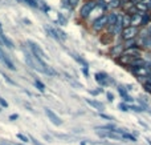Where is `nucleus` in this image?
I'll list each match as a JSON object with an SVG mask.
<instances>
[{
  "label": "nucleus",
  "mask_w": 151,
  "mask_h": 145,
  "mask_svg": "<svg viewBox=\"0 0 151 145\" xmlns=\"http://www.w3.org/2000/svg\"><path fill=\"white\" fill-rule=\"evenodd\" d=\"M44 138H45V140H48V141L52 140V137H50V136H48V135H44Z\"/></svg>",
  "instance_id": "c9c22d12"
},
{
  "label": "nucleus",
  "mask_w": 151,
  "mask_h": 145,
  "mask_svg": "<svg viewBox=\"0 0 151 145\" xmlns=\"http://www.w3.org/2000/svg\"><path fill=\"white\" fill-rule=\"evenodd\" d=\"M107 15H102L101 17H98L96 21H94V24H93V28L96 29V31H99V29H102L105 25L107 24Z\"/></svg>",
  "instance_id": "39448f33"
},
{
  "label": "nucleus",
  "mask_w": 151,
  "mask_h": 145,
  "mask_svg": "<svg viewBox=\"0 0 151 145\" xmlns=\"http://www.w3.org/2000/svg\"><path fill=\"white\" fill-rule=\"evenodd\" d=\"M0 45H1V41H0Z\"/></svg>",
  "instance_id": "79ce46f5"
},
{
  "label": "nucleus",
  "mask_w": 151,
  "mask_h": 145,
  "mask_svg": "<svg viewBox=\"0 0 151 145\" xmlns=\"http://www.w3.org/2000/svg\"><path fill=\"white\" fill-rule=\"evenodd\" d=\"M57 23L61 24V25H66V19L64 17L63 15H58V19H57Z\"/></svg>",
  "instance_id": "4be33fe9"
},
{
  "label": "nucleus",
  "mask_w": 151,
  "mask_h": 145,
  "mask_svg": "<svg viewBox=\"0 0 151 145\" xmlns=\"http://www.w3.org/2000/svg\"><path fill=\"white\" fill-rule=\"evenodd\" d=\"M73 59H76V60H77L80 64H82V65H83V68H88V63H86V61L83 60L82 57H78L77 55H73Z\"/></svg>",
  "instance_id": "6ab92c4d"
},
{
  "label": "nucleus",
  "mask_w": 151,
  "mask_h": 145,
  "mask_svg": "<svg viewBox=\"0 0 151 145\" xmlns=\"http://www.w3.org/2000/svg\"><path fill=\"white\" fill-rule=\"evenodd\" d=\"M16 137H17L19 140H21L23 143H25V144L29 143V137H28V136H25V135H23V133H17V135H16Z\"/></svg>",
  "instance_id": "2eb2a0df"
},
{
  "label": "nucleus",
  "mask_w": 151,
  "mask_h": 145,
  "mask_svg": "<svg viewBox=\"0 0 151 145\" xmlns=\"http://www.w3.org/2000/svg\"><path fill=\"white\" fill-rule=\"evenodd\" d=\"M3 32V27H1V23H0V33Z\"/></svg>",
  "instance_id": "58836bf2"
},
{
  "label": "nucleus",
  "mask_w": 151,
  "mask_h": 145,
  "mask_svg": "<svg viewBox=\"0 0 151 145\" xmlns=\"http://www.w3.org/2000/svg\"><path fill=\"white\" fill-rule=\"evenodd\" d=\"M113 7H118V5H119V4H118V0H113Z\"/></svg>",
  "instance_id": "f704fd0d"
},
{
  "label": "nucleus",
  "mask_w": 151,
  "mask_h": 145,
  "mask_svg": "<svg viewBox=\"0 0 151 145\" xmlns=\"http://www.w3.org/2000/svg\"><path fill=\"white\" fill-rule=\"evenodd\" d=\"M0 108H8V103L0 96Z\"/></svg>",
  "instance_id": "a878e982"
},
{
  "label": "nucleus",
  "mask_w": 151,
  "mask_h": 145,
  "mask_svg": "<svg viewBox=\"0 0 151 145\" xmlns=\"http://www.w3.org/2000/svg\"><path fill=\"white\" fill-rule=\"evenodd\" d=\"M111 53L114 56H121V53H122V45H118V47L113 48L111 49Z\"/></svg>",
  "instance_id": "dca6fc26"
},
{
  "label": "nucleus",
  "mask_w": 151,
  "mask_h": 145,
  "mask_svg": "<svg viewBox=\"0 0 151 145\" xmlns=\"http://www.w3.org/2000/svg\"><path fill=\"white\" fill-rule=\"evenodd\" d=\"M80 1V0H69V3H70V5H77V3Z\"/></svg>",
  "instance_id": "72a5a7b5"
},
{
  "label": "nucleus",
  "mask_w": 151,
  "mask_h": 145,
  "mask_svg": "<svg viewBox=\"0 0 151 145\" xmlns=\"http://www.w3.org/2000/svg\"><path fill=\"white\" fill-rule=\"evenodd\" d=\"M122 138H123V140H130V141H133V143H137V137H135V136L130 135V133H127V132H123L122 133Z\"/></svg>",
  "instance_id": "ddd939ff"
},
{
  "label": "nucleus",
  "mask_w": 151,
  "mask_h": 145,
  "mask_svg": "<svg viewBox=\"0 0 151 145\" xmlns=\"http://www.w3.org/2000/svg\"><path fill=\"white\" fill-rule=\"evenodd\" d=\"M146 141H147V144H149V145H151V140H150V138H146Z\"/></svg>",
  "instance_id": "4c0bfd02"
},
{
  "label": "nucleus",
  "mask_w": 151,
  "mask_h": 145,
  "mask_svg": "<svg viewBox=\"0 0 151 145\" xmlns=\"http://www.w3.org/2000/svg\"><path fill=\"white\" fill-rule=\"evenodd\" d=\"M86 103L89 104V105H91L93 108L98 109V111H102L104 109V104L99 103V101H96V100H91V99H86Z\"/></svg>",
  "instance_id": "1a4fd4ad"
},
{
  "label": "nucleus",
  "mask_w": 151,
  "mask_h": 145,
  "mask_svg": "<svg viewBox=\"0 0 151 145\" xmlns=\"http://www.w3.org/2000/svg\"><path fill=\"white\" fill-rule=\"evenodd\" d=\"M3 77H4V79H5V80H7V81H8V83H9V84H15V81H13V80H11V79H9V77H8V76H7V75H4V73H3Z\"/></svg>",
  "instance_id": "473e14b6"
},
{
  "label": "nucleus",
  "mask_w": 151,
  "mask_h": 145,
  "mask_svg": "<svg viewBox=\"0 0 151 145\" xmlns=\"http://www.w3.org/2000/svg\"><path fill=\"white\" fill-rule=\"evenodd\" d=\"M118 109H119V111H122V112H127L129 111V107L126 105L125 103H121V104H118Z\"/></svg>",
  "instance_id": "5701e85b"
},
{
  "label": "nucleus",
  "mask_w": 151,
  "mask_h": 145,
  "mask_svg": "<svg viewBox=\"0 0 151 145\" xmlns=\"http://www.w3.org/2000/svg\"><path fill=\"white\" fill-rule=\"evenodd\" d=\"M135 7L138 8V9H143V11H146L147 8H149V7H147V4H145V3H143V4H142V3H137Z\"/></svg>",
  "instance_id": "b1692460"
},
{
  "label": "nucleus",
  "mask_w": 151,
  "mask_h": 145,
  "mask_svg": "<svg viewBox=\"0 0 151 145\" xmlns=\"http://www.w3.org/2000/svg\"><path fill=\"white\" fill-rule=\"evenodd\" d=\"M19 1H23V3H25V4H28V5H31V7H33V8L37 7L36 0H19Z\"/></svg>",
  "instance_id": "aec40b11"
},
{
  "label": "nucleus",
  "mask_w": 151,
  "mask_h": 145,
  "mask_svg": "<svg viewBox=\"0 0 151 145\" xmlns=\"http://www.w3.org/2000/svg\"><path fill=\"white\" fill-rule=\"evenodd\" d=\"M0 112H1V108H0Z\"/></svg>",
  "instance_id": "a19ab883"
},
{
  "label": "nucleus",
  "mask_w": 151,
  "mask_h": 145,
  "mask_svg": "<svg viewBox=\"0 0 151 145\" xmlns=\"http://www.w3.org/2000/svg\"><path fill=\"white\" fill-rule=\"evenodd\" d=\"M137 33H138V28H135V27H127V28H125L122 31V37L125 40H131Z\"/></svg>",
  "instance_id": "20e7f679"
},
{
  "label": "nucleus",
  "mask_w": 151,
  "mask_h": 145,
  "mask_svg": "<svg viewBox=\"0 0 151 145\" xmlns=\"http://www.w3.org/2000/svg\"><path fill=\"white\" fill-rule=\"evenodd\" d=\"M145 89H146V92L151 93V83H145Z\"/></svg>",
  "instance_id": "cd10ccee"
},
{
  "label": "nucleus",
  "mask_w": 151,
  "mask_h": 145,
  "mask_svg": "<svg viewBox=\"0 0 151 145\" xmlns=\"http://www.w3.org/2000/svg\"><path fill=\"white\" fill-rule=\"evenodd\" d=\"M106 97H107V100H109V101H113V100H114V95H113V93H110V92L106 93Z\"/></svg>",
  "instance_id": "7c9ffc66"
},
{
  "label": "nucleus",
  "mask_w": 151,
  "mask_h": 145,
  "mask_svg": "<svg viewBox=\"0 0 151 145\" xmlns=\"http://www.w3.org/2000/svg\"><path fill=\"white\" fill-rule=\"evenodd\" d=\"M99 117H102V119H105V120H110V121H111V120H114L113 117L107 116V115H104V113H99Z\"/></svg>",
  "instance_id": "c756f323"
},
{
  "label": "nucleus",
  "mask_w": 151,
  "mask_h": 145,
  "mask_svg": "<svg viewBox=\"0 0 151 145\" xmlns=\"http://www.w3.org/2000/svg\"><path fill=\"white\" fill-rule=\"evenodd\" d=\"M123 99V101H125V103H131V104H134V99L133 97H130V96H125V97H122Z\"/></svg>",
  "instance_id": "bb28decb"
},
{
  "label": "nucleus",
  "mask_w": 151,
  "mask_h": 145,
  "mask_svg": "<svg viewBox=\"0 0 151 145\" xmlns=\"http://www.w3.org/2000/svg\"><path fill=\"white\" fill-rule=\"evenodd\" d=\"M129 109H131V111H134V112H143V109L141 108L139 105H134V104H131L130 107H129Z\"/></svg>",
  "instance_id": "412c9836"
},
{
  "label": "nucleus",
  "mask_w": 151,
  "mask_h": 145,
  "mask_svg": "<svg viewBox=\"0 0 151 145\" xmlns=\"http://www.w3.org/2000/svg\"><path fill=\"white\" fill-rule=\"evenodd\" d=\"M35 87H36L40 92H45V85L42 84L41 81H39V80H36V81H35Z\"/></svg>",
  "instance_id": "4468645a"
},
{
  "label": "nucleus",
  "mask_w": 151,
  "mask_h": 145,
  "mask_svg": "<svg viewBox=\"0 0 151 145\" xmlns=\"http://www.w3.org/2000/svg\"><path fill=\"white\" fill-rule=\"evenodd\" d=\"M44 111H45V115H47V116H48V119L50 120V123H52L53 125H57V127H60V125H63V120H61L60 117H58L57 115H56L55 112L52 111V109H49V108H45Z\"/></svg>",
  "instance_id": "7ed1b4c3"
},
{
  "label": "nucleus",
  "mask_w": 151,
  "mask_h": 145,
  "mask_svg": "<svg viewBox=\"0 0 151 145\" xmlns=\"http://www.w3.org/2000/svg\"><path fill=\"white\" fill-rule=\"evenodd\" d=\"M142 16H143V13H134L133 16L130 17V25L131 27H138V25H141L142 24Z\"/></svg>",
  "instance_id": "0eeeda50"
},
{
  "label": "nucleus",
  "mask_w": 151,
  "mask_h": 145,
  "mask_svg": "<svg viewBox=\"0 0 151 145\" xmlns=\"http://www.w3.org/2000/svg\"><path fill=\"white\" fill-rule=\"evenodd\" d=\"M45 31H47V33L49 35L52 39H55L56 41H60V37L57 36V32H56V29L50 28V27H45Z\"/></svg>",
  "instance_id": "f8f14e48"
},
{
  "label": "nucleus",
  "mask_w": 151,
  "mask_h": 145,
  "mask_svg": "<svg viewBox=\"0 0 151 145\" xmlns=\"http://www.w3.org/2000/svg\"><path fill=\"white\" fill-rule=\"evenodd\" d=\"M28 44H29V48H31L32 55H33V56H37V57L42 59V60L48 57V56H45V52L41 49V48H40V45H39V44H36L35 41H31V40L28 41Z\"/></svg>",
  "instance_id": "f257e3e1"
},
{
  "label": "nucleus",
  "mask_w": 151,
  "mask_h": 145,
  "mask_svg": "<svg viewBox=\"0 0 151 145\" xmlns=\"http://www.w3.org/2000/svg\"><path fill=\"white\" fill-rule=\"evenodd\" d=\"M96 7H97V1H93V0H90V1L85 3V4L82 5V8H81V11H80L81 16H82L83 19H86L89 15H90V12H91V11H93Z\"/></svg>",
  "instance_id": "f03ea898"
},
{
  "label": "nucleus",
  "mask_w": 151,
  "mask_h": 145,
  "mask_svg": "<svg viewBox=\"0 0 151 145\" xmlns=\"http://www.w3.org/2000/svg\"><path fill=\"white\" fill-rule=\"evenodd\" d=\"M118 92H119V95L122 96V97H125V96H127V91H126L123 87H119V88H118Z\"/></svg>",
  "instance_id": "393cba45"
},
{
  "label": "nucleus",
  "mask_w": 151,
  "mask_h": 145,
  "mask_svg": "<svg viewBox=\"0 0 151 145\" xmlns=\"http://www.w3.org/2000/svg\"><path fill=\"white\" fill-rule=\"evenodd\" d=\"M122 25L125 27V28L130 27V16H123L122 17Z\"/></svg>",
  "instance_id": "a211bd4d"
},
{
  "label": "nucleus",
  "mask_w": 151,
  "mask_h": 145,
  "mask_svg": "<svg viewBox=\"0 0 151 145\" xmlns=\"http://www.w3.org/2000/svg\"><path fill=\"white\" fill-rule=\"evenodd\" d=\"M96 80L98 84L101 85H107V80H109V77L106 76V73H96Z\"/></svg>",
  "instance_id": "6e6552de"
},
{
  "label": "nucleus",
  "mask_w": 151,
  "mask_h": 145,
  "mask_svg": "<svg viewBox=\"0 0 151 145\" xmlns=\"http://www.w3.org/2000/svg\"><path fill=\"white\" fill-rule=\"evenodd\" d=\"M0 61H1V63L4 64V65L7 67V68L12 69V71H15V69H16V67L13 65V63H12V61H11V59L8 57V56L5 55V53L3 52L1 49H0Z\"/></svg>",
  "instance_id": "423d86ee"
},
{
  "label": "nucleus",
  "mask_w": 151,
  "mask_h": 145,
  "mask_svg": "<svg viewBox=\"0 0 151 145\" xmlns=\"http://www.w3.org/2000/svg\"><path fill=\"white\" fill-rule=\"evenodd\" d=\"M29 141H32V143H33V145H42L41 143H39V141H37L35 137H29Z\"/></svg>",
  "instance_id": "2f4dec72"
},
{
  "label": "nucleus",
  "mask_w": 151,
  "mask_h": 145,
  "mask_svg": "<svg viewBox=\"0 0 151 145\" xmlns=\"http://www.w3.org/2000/svg\"><path fill=\"white\" fill-rule=\"evenodd\" d=\"M17 119H19V115H17V113H13V115H11V116H9V120H11V121H16Z\"/></svg>",
  "instance_id": "c85d7f7f"
},
{
  "label": "nucleus",
  "mask_w": 151,
  "mask_h": 145,
  "mask_svg": "<svg viewBox=\"0 0 151 145\" xmlns=\"http://www.w3.org/2000/svg\"><path fill=\"white\" fill-rule=\"evenodd\" d=\"M149 113H150V115H151V111H149Z\"/></svg>",
  "instance_id": "ea45409f"
},
{
  "label": "nucleus",
  "mask_w": 151,
  "mask_h": 145,
  "mask_svg": "<svg viewBox=\"0 0 151 145\" xmlns=\"http://www.w3.org/2000/svg\"><path fill=\"white\" fill-rule=\"evenodd\" d=\"M133 72L137 75H143V76H149L150 71L146 67H139V68H133Z\"/></svg>",
  "instance_id": "9b49d317"
},
{
  "label": "nucleus",
  "mask_w": 151,
  "mask_h": 145,
  "mask_svg": "<svg viewBox=\"0 0 151 145\" xmlns=\"http://www.w3.org/2000/svg\"><path fill=\"white\" fill-rule=\"evenodd\" d=\"M0 41H1V44H4L5 47L11 48V49H12V48H13V43L11 41V40L8 39V37L5 36L4 33H3V32H1V33H0Z\"/></svg>",
  "instance_id": "9d476101"
},
{
  "label": "nucleus",
  "mask_w": 151,
  "mask_h": 145,
  "mask_svg": "<svg viewBox=\"0 0 151 145\" xmlns=\"http://www.w3.org/2000/svg\"><path fill=\"white\" fill-rule=\"evenodd\" d=\"M139 124H141V125H142V127H143V128H146V129H147V125H146V124H145V123L139 121Z\"/></svg>",
  "instance_id": "e433bc0d"
},
{
  "label": "nucleus",
  "mask_w": 151,
  "mask_h": 145,
  "mask_svg": "<svg viewBox=\"0 0 151 145\" xmlns=\"http://www.w3.org/2000/svg\"><path fill=\"white\" fill-rule=\"evenodd\" d=\"M56 32H57V36L60 37V40H66V39H68V36H66V33H65V32H64V31H61L60 28H57V29H56Z\"/></svg>",
  "instance_id": "f3484780"
}]
</instances>
